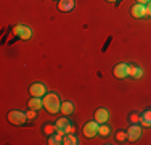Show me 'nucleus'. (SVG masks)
<instances>
[{
    "label": "nucleus",
    "mask_w": 151,
    "mask_h": 145,
    "mask_svg": "<svg viewBox=\"0 0 151 145\" xmlns=\"http://www.w3.org/2000/svg\"><path fill=\"white\" fill-rule=\"evenodd\" d=\"M61 113L64 116H69L74 113V103L73 102H63L61 103Z\"/></svg>",
    "instance_id": "nucleus-13"
},
{
    "label": "nucleus",
    "mask_w": 151,
    "mask_h": 145,
    "mask_svg": "<svg viewBox=\"0 0 151 145\" xmlns=\"http://www.w3.org/2000/svg\"><path fill=\"white\" fill-rule=\"evenodd\" d=\"M63 144L64 145H77L79 140H77V137H76L73 132H69V134H66V136L63 137Z\"/></svg>",
    "instance_id": "nucleus-16"
},
{
    "label": "nucleus",
    "mask_w": 151,
    "mask_h": 145,
    "mask_svg": "<svg viewBox=\"0 0 151 145\" xmlns=\"http://www.w3.org/2000/svg\"><path fill=\"white\" fill-rule=\"evenodd\" d=\"M140 137H142V128H140L138 124H132L127 130V139L130 140V142H135Z\"/></svg>",
    "instance_id": "nucleus-6"
},
{
    "label": "nucleus",
    "mask_w": 151,
    "mask_h": 145,
    "mask_svg": "<svg viewBox=\"0 0 151 145\" xmlns=\"http://www.w3.org/2000/svg\"><path fill=\"white\" fill-rule=\"evenodd\" d=\"M76 7V0H60L58 2V8L61 12H71Z\"/></svg>",
    "instance_id": "nucleus-11"
},
{
    "label": "nucleus",
    "mask_w": 151,
    "mask_h": 145,
    "mask_svg": "<svg viewBox=\"0 0 151 145\" xmlns=\"http://www.w3.org/2000/svg\"><path fill=\"white\" fill-rule=\"evenodd\" d=\"M27 115V119H32V118H35V110H31L29 113H26Z\"/></svg>",
    "instance_id": "nucleus-22"
},
{
    "label": "nucleus",
    "mask_w": 151,
    "mask_h": 145,
    "mask_svg": "<svg viewBox=\"0 0 151 145\" xmlns=\"http://www.w3.org/2000/svg\"><path fill=\"white\" fill-rule=\"evenodd\" d=\"M29 92L32 97H44L47 94V87L44 84H40V82H35V84H32L29 87Z\"/></svg>",
    "instance_id": "nucleus-8"
},
{
    "label": "nucleus",
    "mask_w": 151,
    "mask_h": 145,
    "mask_svg": "<svg viewBox=\"0 0 151 145\" xmlns=\"http://www.w3.org/2000/svg\"><path fill=\"white\" fill-rule=\"evenodd\" d=\"M106 2H111V3H113V2H117V0H106Z\"/></svg>",
    "instance_id": "nucleus-25"
},
{
    "label": "nucleus",
    "mask_w": 151,
    "mask_h": 145,
    "mask_svg": "<svg viewBox=\"0 0 151 145\" xmlns=\"http://www.w3.org/2000/svg\"><path fill=\"white\" fill-rule=\"evenodd\" d=\"M108 118H109V113H108V110H105V108H98V110L95 111V121L98 123V124L106 123Z\"/></svg>",
    "instance_id": "nucleus-10"
},
{
    "label": "nucleus",
    "mask_w": 151,
    "mask_h": 145,
    "mask_svg": "<svg viewBox=\"0 0 151 145\" xmlns=\"http://www.w3.org/2000/svg\"><path fill=\"white\" fill-rule=\"evenodd\" d=\"M130 121H132V124H137V123L140 121V115L132 113V115H130Z\"/></svg>",
    "instance_id": "nucleus-21"
},
{
    "label": "nucleus",
    "mask_w": 151,
    "mask_h": 145,
    "mask_svg": "<svg viewBox=\"0 0 151 145\" xmlns=\"http://www.w3.org/2000/svg\"><path fill=\"white\" fill-rule=\"evenodd\" d=\"M44 108L48 113L55 115L61 110V102L56 94H45L44 95Z\"/></svg>",
    "instance_id": "nucleus-1"
},
{
    "label": "nucleus",
    "mask_w": 151,
    "mask_h": 145,
    "mask_svg": "<svg viewBox=\"0 0 151 145\" xmlns=\"http://www.w3.org/2000/svg\"><path fill=\"white\" fill-rule=\"evenodd\" d=\"M26 119H27V115L23 113V111L13 110V111H10V113H8V121L12 123V124H15V126L24 124V123H26Z\"/></svg>",
    "instance_id": "nucleus-2"
},
{
    "label": "nucleus",
    "mask_w": 151,
    "mask_h": 145,
    "mask_svg": "<svg viewBox=\"0 0 151 145\" xmlns=\"http://www.w3.org/2000/svg\"><path fill=\"white\" fill-rule=\"evenodd\" d=\"M116 139L119 140V142H122V140H125V139H127V134H125V132H122V130H121V132H117V134H116Z\"/></svg>",
    "instance_id": "nucleus-20"
},
{
    "label": "nucleus",
    "mask_w": 151,
    "mask_h": 145,
    "mask_svg": "<svg viewBox=\"0 0 151 145\" xmlns=\"http://www.w3.org/2000/svg\"><path fill=\"white\" fill-rule=\"evenodd\" d=\"M146 13H148L150 16H151V2L148 3V7H146Z\"/></svg>",
    "instance_id": "nucleus-24"
},
{
    "label": "nucleus",
    "mask_w": 151,
    "mask_h": 145,
    "mask_svg": "<svg viewBox=\"0 0 151 145\" xmlns=\"http://www.w3.org/2000/svg\"><path fill=\"white\" fill-rule=\"evenodd\" d=\"M27 107H29L31 110H35V111H37L39 108L44 107V100H40V97H32V99L27 102Z\"/></svg>",
    "instance_id": "nucleus-12"
},
{
    "label": "nucleus",
    "mask_w": 151,
    "mask_h": 145,
    "mask_svg": "<svg viewBox=\"0 0 151 145\" xmlns=\"http://www.w3.org/2000/svg\"><path fill=\"white\" fill-rule=\"evenodd\" d=\"M151 0H137V3H142V5H145V3H150Z\"/></svg>",
    "instance_id": "nucleus-23"
},
{
    "label": "nucleus",
    "mask_w": 151,
    "mask_h": 145,
    "mask_svg": "<svg viewBox=\"0 0 151 145\" xmlns=\"http://www.w3.org/2000/svg\"><path fill=\"white\" fill-rule=\"evenodd\" d=\"M129 68H130V65L129 63H119L114 66V76H116L117 79H125L129 78Z\"/></svg>",
    "instance_id": "nucleus-5"
},
{
    "label": "nucleus",
    "mask_w": 151,
    "mask_h": 145,
    "mask_svg": "<svg viewBox=\"0 0 151 145\" xmlns=\"http://www.w3.org/2000/svg\"><path fill=\"white\" fill-rule=\"evenodd\" d=\"M98 134V123L96 121H88L87 124L84 126V136L85 137H93V136H96Z\"/></svg>",
    "instance_id": "nucleus-7"
},
{
    "label": "nucleus",
    "mask_w": 151,
    "mask_h": 145,
    "mask_svg": "<svg viewBox=\"0 0 151 145\" xmlns=\"http://www.w3.org/2000/svg\"><path fill=\"white\" fill-rule=\"evenodd\" d=\"M56 130H58V129H56V124L55 126H53V124H45L44 126V132L47 134V136H52V134L56 132Z\"/></svg>",
    "instance_id": "nucleus-19"
},
{
    "label": "nucleus",
    "mask_w": 151,
    "mask_h": 145,
    "mask_svg": "<svg viewBox=\"0 0 151 145\" xmlns=\"http://www.w3.org/2000/svg\"><path fill=\"white\" fill-rule=\"evenodd\" d=\"M13 32H15L16 36H19V39H23V41H29V39H31V36H32L31 28L24 26V24H18V26H15V29H13Z\"/></svg>",
    "instance_id": "nucleus-4"
},
{
    "label": "nucleus",
    "mask_w": 151,
    "mask_h": 145,
    "mask_svg": "<svg viewBox=\"0 0 151 145\" xmlns=\"http://www.w3.org/2000/svg\"><path fill=\"white\" fill-rule=\"evenodd\" d=\"M142 76H143L142 68H138V66H134V65H130V68H129V78H132V79H140Z\"/></svg>",
    "instance_id": "nucleus-14"
},
{
    "label": "nucleus",
    "mask_w": 151,
    "mask_h": 145,
    "mask_svg": "<svg viewBox=\"0 0 151 145\" xmlns=\"http://www.w3.org/2000/svg\"><path fill=\"white\" fill-rule=\"evenodd\" d=\"M130 13H132V16H134V18H143V16L148 14V13H146V7L142 5V3H135V5L132 7Z\"/></svg>",
    "instance_id": "nucleus-9"
},
{
    "label": "nucleus",
    "mask_w": 151,
    "mask_h": 145,
    "mask_svg": "<svg viewBox=\"0 0 151 145\" xmlns=\"http://www.w3.org/2000/svg\"><path fill=\"white\" fill-rule=\"evenodd\" d=\"M140 124L145 126V128H151V110H146L140 116Z\"/></svg>",
    "instance_id": "nucleus-15"
},
{
    "label": "nucleus",
    "mask_w": 151,
    "mask_h": 145,
    "mask_svg": "<svg viewBox=\"0 0 151 145\" xmlns=\"http://www.w3.org/2000/svg\"><path fill=\"white\" fill-rule=\"evenodd\" d=\"M109 132H111V129L108 128V126L105 124V123L98 126V134H100L101 137H106V136H109Z\"/></svg>",
    "instance_id": "nucleus-18"
},
{
    "label": "nucleus",
    "mask_w": 151,
    "mask_h": 145,
    "mask_svg": "<svg viewBox=\"0 0 151 145\" xmlns=\"http://www.w3.org/2000/svg\"><path fill=\"white\" fill-rule=\"evenodd\" d=\"M56 129H58V132H61L63 136H66V134L69 132H74V128L71 126V123L68 121V118H61L56 121Z\"/></svg>",
    "instance_id": "nucleus-3"
},
{
    "label": "nucleus",
    "mask_w": 151,
    "mask_h": 145,
    "mask_svg": "<svg viewBox=\"0 0 151 145\" xmlns=\"http://www.w3.org/2000/svg\"><path fill=\"white\" fill-rule=\"evenodd\" d=\"M61 140H63V134L58 132V130L48 137V144L50 145H58V144H61Z\"/></svg>",
    "instance_id": "nucleus-17"
}]
</instances>
